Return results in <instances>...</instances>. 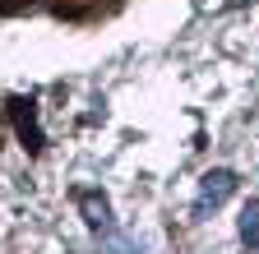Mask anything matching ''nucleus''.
Wrapping results in <instances>:
<instances>
[{"mask_svg":"<svg viewBox=\"0 0 259 254\" xmlns=\"http://www.w3.org/2000/svg\"><path fill=\"white\" fill-rule=\"evenodd\" d=\"M79 208H83V222H88V227L93 231H107L111 227V204L102 199V194H97V189H79Z\"/></svg>","mask_w":259,"mask_h":254,"instance_id":"obj_2","label":"nucleus"},{"mask_svg":"<svg viewBox=\"0 0 259 254\" xmlns=\"http://www.w3.org/2000/svg\"><path fill=\"white\" fill-rule=\"evenodd\" d=\"M232 189H236V171H227V167H213L204 180H199V199H194V208H218L232 199Z\"/></svg>","mask_w":259,"mask_h":254,"instance_id":"obj_1","label":"nucleus"},{"mask_svg":"<svg viewBox=\"0 0 259 254\" xmlns=\"http://www.w3.org/2000/svg\"><path fill=\"white\" fill-rule=\"evenodd\" d=\"M241 240H245L250 249H259V199L241 208Z\"/></svg>","mask_w":259,"mask_h":254,"instance_id":"obj_3","label":"nucleus"}]
</instances>
